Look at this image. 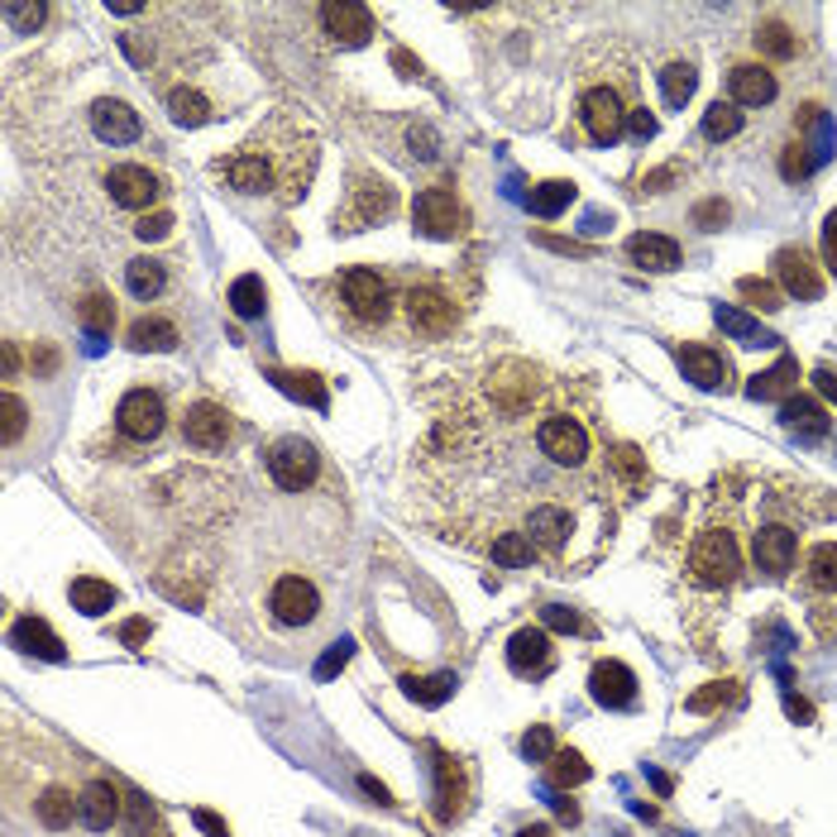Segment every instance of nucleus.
Returning <instances> with one entry per match:
<instances>
[{"label": "nucleus", "mask_w": 837, "mask_h": 837, "mask_svg": "<svg viewBox=\"0 0 837 837\" xmlns=\"http://www.w3.org/2000/svg\"><path fill=\"white\" fill-rule=\"evenodd\" d=\"M321 144L317 129L297 121L293 111H278L264 121L234 153L211 163V173L240 196H273L278 206L302 202L311 177H317Z\"/></svg>", "instance_id": "1"}, {"label": "nucleus", "mask_w": 837, "mask_h": 837, "mask_svg": "<svg viewBox=\"0 0 837 837\" xmlns=\"http://www.w3.org/2000/svg\"><path fill=\"white\" fill-rule=\"evenodd\" d=\"M637 111V62L618 44H604L584 58L580 68V101H574V125L588 144L608 149L627 135V121Z\"/></svg>", "instance_id": "2"}, {"label": "nucleus", "mask_w": 837, "mask_h": 837, "mask_svg": "<svg viewBox=\"0 0 837 837\" xmlns=\"http://www.w3.org/2000/svg\"><path fill=\"white\" fill-rule=\"evenodd\" d=\"M685 574H689V584L709 588V594H727V588L737 584V574H742L737 527H732V513H718V498H709L695 536H689Z\"/></svg>", "instance_id": "3"}, {"label": "nucleus", "mask_w": 837, "mask_h": 837, "mask_svg": "<svg viewBox=\"0 0 837 837\" xmlns=\"http://www.w3.org/2000/svg\"><path fill=\"white\" fill-rule=\"evenodd\" d=\"M335 302L349 331L378 335L402 311V278H392L383 268H345L335 273Z\"/></svg>", "instance_id": "4"}, {"label": "nucleus", "mask_w": 837, "mask_h": 837, "mask_svg": "<svg viewBox=\"0 0 837 837\" xmlns=\"http://www.w3.org/2000/svg\"><path fill=\"white\" fill-rule=\"evenodd\" d=\"M465 307H469V302L460 297V287H455L450 278H436V273H426V278H416V283H402V311H398V321L408 325L412 340H440V335H450L455 325H460Z\"/></svg>", "instance_id": "5"}, {"label": "nucleus", "mask_w": 837, "mask_h": 837, "mask_svg": "<svg viewBox=\"0 0 837 837\" xmlns=\"http://www.w3.org/2000/svg\"><path fill=\"white\" fill-rule=\"evenodd\" d=\"M392 211H398V192H392L383 177L355 168V177H349V187H345V202L335 206V230L340 234L369 230V226H378V220H388Z\"/></svg>", "instance_id": "6"}, {"label": "nucleus", "mask_w": 837, "mask_h": 837, "mask_svg": "<svg viewBox=\"0 0 837 837\" xmlns=\"http://www.w3.org/2000/svg\"><path fill=\"white\" fill-rule=\"evenodd\" d=\"M268 618L287 632H311L325 618V598L307 574H278L268 588Z\"/></svg>", "instance_id": "7"}, {"label": "nucleus", "mask_w": 837, "mask_h": 837, "mask_svg": "<svg viewBox=\"0 0 837 837\" xmlns=\"http://www.w3.org/2000/svg\"><path fill=\"white\" fill-rule=\"evenodd\" d=\"M163 426H168V398L159 388L139 383L115 402V431H121L129 446H153L163 436Z\"/></svg>", "instance_id": "8"}, {"label": "nucleus", "mask_w": 837, "mask_h": 837, "mask_svg": "<svg viewBox=\"0 0 837 837\" xmlns=\"http://www.w3.org/2000/svg\"><path fill=\"white\" fill-rule=\"evenodd\" d=\"M264 465H268V474H273V483H278L283 493H307L311 483H317V474H321V455L302 436H278L264 450Z\"/></svg>", "instance_id": "9"}, {"label": "nucleus", "mask_w": 837, "mask_h": 837, "mask_svg": "<svg viewBox=\"0 0 837 837\" xmlns=\"http://www.w3.org/2000/svg\"><path fill=\"white\" fill-rule=\"evenodd\" d=\"M412 220L426 240H460L465 226H469V211H465V202L455 187H426V192H416V202H412Z\"/></svg>", "instance_id": "10"}, {"label": "nucleus", "mask_w": 837, "mask_h": 837, "mask_svg": "<svg viewBox=\"0 0 837 837\" xmlns=\"http://www.w3.org/2000/svg\"><path fill=\"white\" fill-rule=\"evenodd\" d=\"M234 436H240L234 412L220 408L211 398H196L192 408L182 412V440H187L192 450H226V446H234Z\"/></svg>", "instance_id": "11"}, {"label": "nucleus", "mask_w": 837, "mask_h": 837, "mask_svg": "<svg viewBox=\"0 0 837 837\" xmlns=\"http://www.w3.org/2000/svg\"><path fill=\"white\" fill-rule=\"evenodd\" d=\"M794 555H800V531L784 517H770L752 531V560L766 580H784L794 570Z\"/></svg>", "instance_id": "12"}, {"label": "nucleus", "mask_w": 837, "mask_h": 837, "mask_svg": "<svg viewBox=\"0 0 837 837\" xmlns=\"http://www.w3.org/2000/svg\"><path fill=\"white\" fill-rule=\"evenodd\" d=\"M106 192H111L115 206H125V211H149L153 202H163L168 182L144 163H115L106 173Z\"/></svg>", "instance_id": "13"}, {"label": "nucleus", "mask_w": 837, "mask_h": 837, "mask_svg": "<svg viewBox=\"0 0 837 837\" xmlns=\"http://www.w3.org/2000/svg\"><path fill=\"white\" fill-rule=\"evenodd\" d=\"M91 135H96L101 144H111V149H129V144L144 139V121H139V111L129 106V101L101 96L96 106H91Z\"/></svg>", "instance_id": "14"}, {"label": "nucleus", "mask_w": 837, "mask_h": 837, "mask_svg": "<svg viewBox=\"0 0 837 837\" xmlns=\"http://www.w3.org/2000/svg\"><path fill=\"white\" fill-rule=\"evenodd\" d=\"M551 665H555V646H551L546 627H521V632H513V642H507V670L521 679H541V675H551Z\"/></svg>", "instance_id": "15"}, {"label": "nucleus", "mask_w": 837, "mask_h": 837, "mask_svg": "<svg viewBox=\"0 0 837 837\" xmlns=\"http://www.w3.org/2000/svg\"><path fill=\"white\" fill-rule=\"evenodd\" d=\"M317 20L325 24L331 44H340V48H364L374 38V10L355 5V0H345V5H321Z\"/></svg>", "instance_id": "16"}, {"label": "nucleus", "mask_w": 837, "mask_h": 837, "mask_svg": "<svg viewBox=\"0 0 837 837\" xmlns=\"http://www.w3.org/2000/svg\"><path fill=\"white\" fill-rule=\"evenodd\" d=\"M776 278H780V293L800 297V302H818L823 297V273L814 268V254L800 250V244L776 254Z\"/></svg>", "instance_id": "17"}, {"label": "nucleus", "mask_w": 837, "mask_h": 837, "mask_svg": "<svg viewBox=\"0 0 837 837\" xmlns=\"http://www.w3.org/2000/svg\"><path fill=\"white\" fill-rule=\"evenodd\" d=\"M776 91H780V82L766 62H732L727 68V101L732 106H770Z\"/></svg>", "instance_id": "18"}, {"label": "nucleus", "mask_w": 837, "mask_h": 837, "mask_svg": "<svg viewBox=\"0 0 837 837\" xmlns=\"http://www.w3.org/2000/svg\"><path fill=\"white\" fill-rule=\"evenodd\" d=\"M82 800H77V818H82V828L91 833H111L115 823H121V790H115L111 780H87Z\"/></svg>", "instance_id": "19"}, {"label": "nucleus", "mask_w": 837, "mask_h": 837, "mask_svg": "<svg viewBox=\"0 0 837 837\" xmlns=\"http://www.w3.org/2000/svg\"><path fill=\"white\" fill-rule=\"evenodd\" d=\"M588 695H594V703H604V709H632L637 675L622 661H598L594 675H588Z\"/></svg>", "instance_id": "20"}, {"label": "nucleus", "mask_w": 837, "mask_h": 837, "mask_svg": "<svg viewBox=\"0 0 837 837\" xmlns=\"http://www.w3.org/2000/svg\"><path fill=\"white\" fill-rule=\"evenodd\" d=\"M679 369L695 388H727L732 383V359L723 349H709V345H679L675 349Z\"/></svg>", "instance_id": "21"}, {"label": "nucleus", "mask_w": 837, "mask_h": 837, "mask_svg": "<svg viewBox=\"0 0 837 837\" xmlns=\"http://www.w3.org/2000/svg\"><path fill=\"white\" fill-rule=\"evenodd\" d=\"M177 321H168V317H139V321H129V331H125V345L135 349V355H173L177 349Z\"/></svg>", "instance_id": "22"}, {"label": "nucleus", "mask_w": 837, "mask_h": 837, "mask_svg": "<svg viewBox=\"0 0 837 837\" xmlns=\"http://www.w3.org/2000/svg\"><path fill=\"white\" fill-rule=\"evenodd\" d=\"M627 259H632L637 268H646V273H670V268H679V244L670 240V234L637 230L632 240H627Z\"/></svg>", "instance_id": "23"}, {"label": "nucleus", "mask_w": 837, "mask_h": 837, "mask_svg": "<svg viewBox=\"0 0 837 837\" xmlns=\"http://www.w3.org/2000/svg\"><path fill=\"white\" fill-rule=\"evenodd\" d=\"M780 422H784L790 436H800V440H823L828 436V412H823L814 398H804V392H794V398L780 402Z\"/></svg>", "instance_id": "24"}, {"label": "nucleus", "mask_w": 837, "mask_h": 837, "mask_svg": "<svg viewBox=\"0 0 837 837\" xmlns=\"http://www.w3.org/2000/svg\"><path fill=\"white\" fill-rule=\"evenodd\" d=\"M752 48H756V58H766V62H794L800 58V30H790V24H780V20H761L752 34Z\"/></svg>", "instance_id": "25"}, {"label": "nucleus", "mask_w": 837, "mask_h": 837, "mask_svg": "<svg viewBox=\"0 0 837 837\" xmlns=\"http://www.w3.org/2000/svg\"><path fill=\"white\" fill-rule=\"evenodd\" d=\"M465 809V770L455 756H436V814L440 823H455Z\"/></svg>", "instance_id": "26"}, {"label": "nucleus", "mask_w": 837, "mask_h": 837, "mask_svg": "<svg viewBox=\"0 0 837 837\" xmlns=\"http://www.w3.org/2000/svg\"><path fill=\"white\" fill-rule=\"evenodd\" d=\"M125 287L135 302H159V297L168 293V264L163 259H129L125 264Z\"/></svg>", "instance_id": "27"}, {"label": "nucleus", "mask_w": 837, "mask_h": 837, "mask_svg": "<svg viewBox=\"0 0 837 837\" xmlns=\"http://www.w3.org/2000/svg\"><path fill=\"white\" fill-rule=\"evenodd\" d=\"M77 800H82V794H72L68 784H44L38 800H34V814L48 833H62V828H72V818H77Z\"/></svg>", "instance_id": "28"}, {"label": "nucleus", "mask_w": 837, "mask_h": 837, "mask_svg": "<svg viewBox=\"0 0 837 837\" xmlns=\"http://www.w3.org/2000/svg\"><path fill=\"white\" fill-rule=\"evenodd\" d=\"M10 637H15V646L20 651H30V656H44V661H62L68 651H62V642H58V632L48 627L44 618H20L15 627H10Z\"/></svg>", "instance_id": "29"}, {"label": "nucleus", "mask_w": 837, "mask_h": 837, "mask_svg": "<svg viewBox=\"0 0 837 837\" xmlns=\"http://www.w3.org/2000/svg\"><path fill=\"white\" fill-rule=\"evenodd\" d=\"M794 388H800V364H794L790 355H784L776 369H766V374H756L747 392L756 402H784V398H794Z\"/></svg>", "instance_id": "30"}, {"label": "nucleus", "mask_w": 837, "mask_h": 837, "mask_svg": "<svg viewBox=\"0 0 837 837\" xmlns=\"http://www.w3.org/2000/svg\"><path fill=\"white\" fill-rule=\"evenodd\" d=\"M68 598H72V608H77V612H87V618H101V612H111L115 604H121L115 584H106V580H91V574H82V580H72Z\"/></svg>", "instance_id": "31"}, {"label": "nucleus", "mask_w": 837, "mask_h": 837, "mask_svg": "<svg viewBox=\"0 0 837 837\" xmlns=\"http://www.w3.org/2000/svg\"><path fill=\"white\" fill-rule=\"evenodd\" d=\"M661 77V96H665V106L670 111H685L689 106V96H695V87H699V72H695V62H665V68L656 72Z\"/></svg>", "instance_id": "32"}, {"label": "nucleus", "mask_w": 837, "mask_h": 837, "mask_svg": "<svg viewBox=\"0 0 837 837\" xmlns=\"http://www.w3.org/2000/svg\"><path fill=\"white\" fill-rule=\"evenodd\" d=\"M273 378V388H283L287 398H297V402H307V408H317V412H325V383L317 374H307V369H273L268 374Z\"/></svg>", "instance_id": "33"}, {"label": "nucleus", "mask_w": 837, "mask_h": 837, "mask_svg": "<svg viewBox=\"0 0 837 837\" xmlns=\"http://www.w3.org/2000/svg\"><path fill=\"white\" fill-rule=\"evenodd\" d=\"M804 588L814 594H837V541H818L804 555Z\"/></svg>", "instance_id": "34"}, {"label": "nucleus", "mask_w": 837, "mask_h": 837, "mask_svg": "<svg viewBox=\"0 0 837 837\" xmlns=\"http://www.w3.org/2000/svg\"><path fill=\"white\" fill-rule=\"evenodd\" d=\"M168 115H173L177 125L196 129V125L216 121V106H211V101H206L196 87H173V91H168Z\"/></svg>", "instance_id": "35"}, {"label": "nucleus", "mask_w": 837, "mask_h": 837, "mask_svg": "<svg viewBox=\"0 0 837 837\" xmlns=\"http://www.w3.org/2000/svg\"><path fill=\"white\" fill-rule=\"evenodd\" d=\"M713 321L718 325H723V331L732 335V340H737V345H776V331H766V325L761 321H752V317H742V311L737 307H723V302H718L713 307Z\"/></svg>", "instance_id": "36"}, {"label": "nucleus", "mask_w": 837, "mask_h": 837, "mask_svg": "<svg viewBox=\"0 0 837 837\" xmlns=\"http://www.w3.org/2000/svg\"><path fill=\"white\" fill-rule=\"evenodd\" d=\"M264 302H268V287H264L259 273H244V278L230 283V311L234 317H244V321L264 317Z\"/></svg>", "instance_id": "37"}, {"label": "nucleus", "mask_w": 837, "mask_h": 837, "mask_svg": "<svg viewBox=\"0 0 837 837\" xmlns=\"http://www.w3.org/2000/svg\"><path fill=\"white\" fill-rule=\"evenodd\" d=\"M489 555H493V565H503V570H531L536 560H541L536 555V546L521 531H503L498 541L489 546Z\"/></svg>", "instance_id": "38"}, {"label": "nucleus", "mask_w": 837, "mask_h": 837, "mask_svg": "<svg viewBox=\"0 0 837 837\" xmlns=\"http://www.w3.org/2000/svg\"><path fill=\"white\" fill-rule=\"evenodd\" d=\"M574 202V182H565V177H551V182H541V187H531V196H527V206L541 220H555L565 206Z\"/></svg>", "instance_id": "39"}, {"label": "nucleus", "mask_w": 837, "mask_h": 837, "mask_svg": "<svg viewBox=\"0 0 837 837\" xmlns=\"http://www.w3.org/2000/svg\"><path fill=\"white\" fill-rule=\"evenodd\" d=\"M77 321H82L87 335H111L115 331V302L106 293H87L82 302H77Z\"/></svg>", "instance_id": "40"}, {"label": "nucleus", "mask_w": 837, "mask_h": 837, "mask_svg": "<svg viewBox=\"0 0 837 837\" xmlns=\"http://www.w3.org/2000/svg\"><path fill=\"white\" fill-rule=\"evenodd\" d=\"M455 685H460V679H455L450 670L446 675H426V679H402V689H408V699H416V703H426V709H440V703H446L450 695H455Z\"/></svg>", "instance_id": "41"}, {"label": "nucleus", "mask_w": 837, "mask_h": 837, "mask_svg": "<svg viewBox=\"0 0 837 837\" xmlns=\"http://www.w3.org/2000/svg\"><path fill=\"white\" fill-rule=\"evenodd\" d=\"M742 135V111L732 106V101H713L709 111H703V139H732Z\"/></svg>", "instance_id": "42"}, {"label": "nucleus", "mask_w": 837, "mask_h": 837, "mask_svg": "<svg viewBox=\"0 0 837 837\" xmlns=\"http://www.w3.org/2000/svg\"><path fill=\"white\" fill-rule=\"evenodd\" d=\"M588 780V761L580 752H555L551 756V784L555 790H570V784H584Z\"/></svg>", "instance_id": "43"}, {"label": "nucleus", "mask_w": 837, "mask_h": 837, "mask_svg": "<svg viewBox=\"0 0 837 837\" xmlns=\"http://www.w3.org/2000/svg\"><path fill=\"white\" fill-rule=\"evenodd\" d=\"M737 297H747V307H756V311H780L784 302H780V287L770 283V278H742L737 283Z\"/></svg>", "instance_id": "44"}, {"label": "nucleus", "mask_w": 837, "mask_h": 837, "mask_svg": "<svg viewBox=\"0 0 837 837\" xmlns=\"http://www.w3.org/2000/svg\"><path fill=\"white\" fill-rule=\"evenodd\" d=\"M44 15H48L44 5H20V0H5V24L15 34H34L38 24H44Z\"/></svg>", "instance_id": "45"}, {"label": "nucleus", "mask_w": 837, "mask_h": 837, "mask_svg": "<svg viewBox=\"0 0 837 837\" xmlns=\"http://www.w3.org/2000/svg\"><path fill=\"white\" fill-rule=\"evenodd\" d=\"M521 752H527V761H551V756H555L551 727H531L527 737H521Z\"/></svg>", "instance_id": "46"}, {"label": "nucleus", "mask_w": 837, "mask_h": 837, "mask_svg": "<svg viewBox=\"0 0 837 837\" xmlns=\"http://www.w3.org/2000/svg\"><path fill=\"white\" fill-rule=\"evenodd\" d=\"M135 234H139L144 244H149V240H168V234H173V216H168V211H149V216H139Z\"/></svg>", "instance_id": "47"}, {"label": "nucleus", "mask_w": 837, "mask_h": 837, "mask_svg": "<svg viewBox=\"0 0 837 837\" xmlns=\"http://www.w3.org/2000/svg\"><path fill=\"white\" fill-rule=\"evenodd\" d=\"M541 618H546V627H555V632H588V622L580 618L574 608H541Z\"/></svg>", "instance_id": "48"}, {"label": "nucleus", "mask_w": 837, "mask_h": 837, "mask_svg": "<svg viewBox=\"0 0 837 837\" xmlns=\"http://www.w3.org/2000/svg\"><path fill=\"white\" fill-rule=\"evenodd\" d=\"M0 412H5V446H15V440H20V431H24V402L15 398V392H5Z\"/></svg>", "instance_id": "49"}, {"label": "nucleus", "mask_w": 837, "mask_h": 837, "mask_svg": "<svg viewBox=\"0 0 837 837\" xmlns=\"http://www.w3.org/2000/svg\"><path fill=\"white\" fill-rule=\"evenodd\" d=\"M349 656H355V642H349V637H340V642H335L331 651H325V661L317 665V679H331Z\"/></svg>", "instance_id": "50"}, {"label": "nucleus", "mask_w": 837, "mask_h": 837, "mask_svg": "<svg viewBox=\"0 0 837 837\" xmlns=\"http://www.w3.org/2000/svg\"><path fill=\"white\" fill-rule=\"evenodd\" d=\"M695 226L699 230H723L727 226V202H699L695 206Z\"/></svg>", "instance_id": "51"}, {"label": "nucleus", "mask_w": 837, "mask_h": 837, "mask_svg": "<svg viewBox=\"0 0 837 837\" xmlns=\"http://www.w3.org/2000/svg\"><path fill=\"white\" fill-rule=\"evenodd\" d=\"M541 244L546 250H555V254H574V259H594V250L580 240H555V234H541Z\"/></svg>", "instance_id": "52"}, {"label": "nucleus", "mask_w": 837, "mask_h": 837, "mask_svg": "<svg viewBox=\"0 0 837 837\" xmlns=\"http://www.w3.org/2000/svg\"><path fill=\"white\" fill-rule=\"evenodd\" d=\"M727 695H732V689L713 685V689H703V695H695V699H689V709H695V713H709V709H718V703H723Z\"/></svg>", "instance_id": "53"}, {"label": "nucleus", "mask_w": 837, "mask_h": 837, "mask_svg": "<svg viewBox=\"0 0 837 837\" xmlns=\"http://www.w3.org/2000/svg\"><path fill=\"white\" fill-rule=\"evenodd\" d=\"M192 823H196V828H202L206 837H230V828H226V823H220V818L211 814V809H196Z\"/></svg>", "instance_id": "54"}, {"label": "nucleus", "mask_w": 837, "mask_h": 837, "mask_svg": "<svg viewBox=\"0 0 837 837\" xmlns=\"http://www.w3.org/2000/svg\"><path fill=\"white\" fill-rule=\"evenodd\" d=\"M809 173V159H804V144H790V153H784V177H804Z\"/></svg>", "instance_id": "55"}, {"label": "nucleus", "mask_w": 837, "mask_h": 837, "mask_svg": "<svg viewBox=\"0 0 837 837\" xmlns=\"http://www.w3.org/2000/svg\"><path fill=\"white\" fill-rule=\"evenodd\" d=\"M627 129H632L637 139H651V135H656V115H646L642 106H637V111H632V121H627Z\"/></svg>", "instance_id": "56"}, {"label": "nucleus", "mask_w": 837, "mask_h": 837, "mask_svg": "<svg viewBox=\"0 0 837 837\" xmlns=\"http://www.w3.org/2000/svg\"><path fill=\"white\" fill-rule=\"evenodd\" d=\"M675 177H679V163H670V168H661V173H651V177L642 182V192H651V196H656V192H665V187H670Z\"/></svg>", "instance_id": "57"}, {"label": "nucleus", "mask_w": 837, "mask_h": 837, "mask_svg": "<svg viewBox=\"0 0 837 837\" xmlns=\"http://www.w3.org/2000/svg\"><path fill=\"white\" fill-rule=\"evenodd\" d=\"M814 388L823 392V398H833V402H837V369H833V364L814 369Z\"/></svg>", "instance_id": "58"}, {"label": "nucleus", "mask_w": 837, "mask_h": 837, "mask_svg": "<svg viewBox=\"0 0 837 837\" xmlns=\"http://www.w3.org/2000/svg\"><path fill=\"white\" fill-rule=\"evenodd\" d=\"M121 637H125L129 646H135V642H144V637H149V618H135V622H125V627H121Z\"/></svg>", "instance_id": "59"}, {"label": "nucleus", "mask_w": 837, "mask_h": 837, "mask_svg": "<svg viewBox=\"0 0 837 837\" xmlns=\"http://www.w3.org/2000/svg\"><path fill=\"white\" fill-rule=\"evenodd\" d=\"M823 250H828V264L837 268V211L828 216V230H823Z\"/></svg>", "instance_id": "60"}, {"label": "nucleus", "mask_w": 837, "mask_h": 837, "mask_svg": "<svg viewBox=\"0 0 837 837\" xmlns=\"http://www.w3.org/2000/svg\"><path fill=\"white\" fill-rule=\"evenodd\" d=\"M359 784H364V790H369V794H374V800H378V804H392V800H388V790H383V784H378L374 776H364Z\"/></svg>", "instance_id": "61"}, {"label": "nucleus", "mask_w": 837, "mask_h": 837, "mask_svg": "<svg viewBox=\"0 0 837 837\" xmlns=\"http://www.w3.org/2000/svg\"><path fill=\"white\" fill-rule=\"evenodd\" d=\"M560 818H565V823H574V818H580V809H574L570 800H560Z\"/></svg>", "instance_id": "62"}, {"label": "nucleus", "mask_w": 837, "mask_h": 837, "mask_svg": "<svg viewBox=\"0 0 837 837\" xmlns=\"http://www.w3.org/2000/svg\"><path fill=\"white\" fill-rule=\"evenodd\" d=\"M517 837H551V828H546V823H536V828H521Z\"/></svg>", "instance_id": "63"}, {"label": "nucleus", "mask_w": 837, "mask_h": 837, "mask_svg": "<svg viewBox=\"0 0 837 837\" xmlns=\"http://www.w3.org/2000/svg\"><path fill=\"white\" fill-rule=\"evenodd\" d=\"M135 837H168V833H163V828H153V833H149V828H144V833H135Z\"/></svg>", "instance_id": "64"}]
</instances>
